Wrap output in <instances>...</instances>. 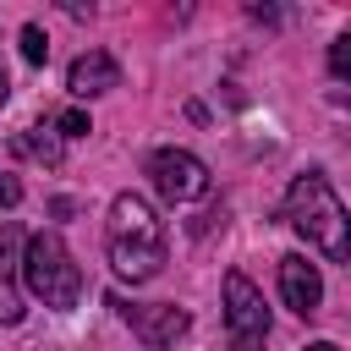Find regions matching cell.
<instances>
[{"instance_id": "6da1fadb", "label": "cell", "mask_w": 351, "mask_h": 351, "mask_svg": "<svg viewBox=\"0 0 351 351\" xmlns=\"http://www.w3.org/2000/svg\"><path fill=\"white\" fill-rule=\"evenodd\" d=\"M104 252H110V269L132 285L154 280L165 269V225L154 214L148 197L137 192H121L110 203V219H104Z\"/></svg>"}, {"instance_id": "7a4b0ae2", "label": "cell", "mask_w": 351, "mask_h": 351, "mask_svg": "<svg viewBox=\"0 0 351 351\" xmlns=\"http://www.w3.org/2000/svg\"><path fill=\"white\" fill-rule=\"evenodd\" d=\"M285 225L296 236H307V247H318L324 258L346 263L351 258V214L346 203L335 197V186L318 176V170H302L285 192Z\"/></svg>"}, {"instance_id": "3957f363", "label": "cell", "mask_w": 351, "mask_h": 351, "mask_svg": "<svg viewBox=\"0 0 351 351\" xmlns=\"http://www.w3.org/2000/svg\"><path fill=\"white\" fill-rule=\"evenodd\" d=\"M22 285H27L44 307H55V313L77 307V296H82V269H77L71 247H66L55 230H33V236H27V247H22Z\"/></svg>"}, {"instance_id": "277c9868", "label": "cell", "mask_w": 351, "mask_h": 351, "mask_svg": "<svg viewBox=\"0 0 351 351\" xmlns=\"http://www.w3.org/2000/svg\"><path fill=\"white\" fill-rule=\"evenodd\" d=\"M225 329H230V346L236 351H263L269 340V307H263V291L247 280V274H225Z\"/></svg>"}, {"instance_id": "5b68a950", "label": "cell", "mask_w": 351, "mask_h": 351, "mask_svg": "<svg viewBox=\"0 0 351 351\" xmlns=\"http://www.w3.org/2000/svg\"><path fill=\"white\" fill-rule=\"evenodd\" d=\"M110 307L132 324V335H137L148 351H170V346L192 329L186 307H176V302H126V296H110Z\"/></svg>"}, {"instance_id": "8992f818", "label": "cell", "mask_w": 351, "mask_h": 351, "mask_svg": "<svg viewBox=\"0 0 351 351\" xmlns=\"http://www.w3.org/2000/svg\"><path fill=\"white\" fill-rule=\"evenodd\" d=\"M148 176H154L165 203H192V197L208 192V165L197 154H186V148H154L148 154Z\"/></svg>"}, {"instance_id": "52a82bcc", "label": "cell", "mask_w": 351, "mask_h": 351, "mask_svg": "<svg viewBox=\"0 0 351 351\" xmlns=\"http://www.w3.org/2000/svg\"><path fill=\"white\" fill-rule=\"evenodd\" d=\"M280 296H285V307L296 318H313L324 307V274H318V263H307L302 252L280 258Z\"/></svg>"}, {"instance_id": "ba28073f", "label": "cell", "mask_w": 351, "mask_h": 351, "mask_svg": "<svg viewBox=\"0 0 351 351\" xmlns=\"http://www.w3.org/2000/svg\"><path fill=\"white\" fill-rule=\"evenodd\" d=\"M66 88H71L77 99L110 93V88H121V66H115L104 49H88V55H77V60H71V71H66Z\"/></svg>"}, {"instance_id": "9c48e42d", "label": "cell", "mask_w": 351, "mask_h": 351, "mask_svg": "<svg viewBox=\"0 0 351 351\" xmlns=\"http://www.w3.org/2000/svg\"><path fill=\"white\" fill-rule=\"evenodd\" d=\"M11 148H16V154H27V159H44L49 170L66 159V143H60V132H55L49 121H44V126H27V132H16V137H11Z\"/></svg>"}, {"instance_id": "30bf717a", "label": "cell", "mask_w": 351, "mask_h": 351, "mask_svg": "<svg viewBox=\"0 0 351 351\" xmlns=\"http://www.w3.org/2000/svg\"><path fill=\"white\" fill-rule=\"evenodd\" d=\"M22 318V285H16V269L5 258V236H0V324H16Z\"/></svg>"}, {"instance_id": "8fae6325", "label": "cell", "mask_w": 351, "mask_h": 351, "mask_svg": "<svg viewBox=\"0 0 351 351\" xmlns=\"http://www.w3.org/2000/svg\"><path fill=\"white\" fill-rule=\"evenodd\" d=\"M22 60H27V66H44V60H49V38H44L33 22L22 27Z\"/></svg>"}, {"instance_id": "7c38bea8", "label": "cell", "mask_w": 351, "mask_h": 351, "mask_svg": "<svg viewBox=\"0 0 351 351\" xmlns=\"http://www.w3.org/2000/svg\"><path fill=\"white\" fill-rule=\"evenodd\" d=\"M49 126L60 132V143H66V137H88V132H93V126H88V110H60Z\"/></svg>"}, {"instance_id": "4fadbf2b", "label": "cell", "mask_w": 351, "mask_h": 351, "mask_svg": "<svg viewBox=\"0 0 351 351\" xmlns=\"http://www.w3.org/2000/svg\"><path fill=\"white\" fill-rule=\"evenodd\" d=\"M329 71H335V77H340V82H351V33H346V38H335V44H329Z\"/></svg>"}, {"instance_id": "5bb4252c", "label": "cell", "mask_w": 351, "mask_h": 351, "mask_svg": "<svg viewBox=\"0 0 351 351\" xmlns=\"http://www.w3.org/2000/svg\"><path fill=\"white\" fill-rule=\"evenodd\" d=\"M16 203H22V181L0 170V208H16Z\"/></svg>"}, {"instance_id": "9a60e30c", "label": "cell", "mask_w": 351, "mask_h": 351, "mask_svg": "<svg viewBox=\"0 0 351 351\" xmlns=\"http://www.w3.org/2000/svg\"><path fill=\"white\" fill-rule=\"evenodd\" d=\"M247 16H252V22H280V11H274V5H252Z\"/></svg>"}, {"instance_id": "2e32d148", "label": "cell", "mask_w": 351, "mask_h": 351, "mask_svg": "<svg viewBox=\"0 0 351 351\" xmlns=\"http://www.w3.org/2000/svg\"><path fill=\"white\" fill-rule=\"evenodd\" d=\"M307 351H340V346H335V340H313Z\"/></svg>"}, {"instance_id": "e0dca14e", "label": "cell", "mask_w": 351, "mask_h": 351, "mask_svg": "<svg viewBox=\"0 0 351 351\" xmlns=\"http://www.w3.org/2000/svg\"><path fill=\"white\" fill-rule=\"evenodd\" d=\"M5 99H11V82H5V71H0V104H5Z\"/></svg>"}, {"instance_id": "ac0fdd59", "label": "cell", "mask_w": 351, "mask_h": 351, "mask_svg": "<svg viewBox=\"0 0 351 351\" xmlns=\"http://www.w3.org/2000/svg\"><path fill=\"white\" fill-rule=\"evenodd\" d=\"M335 104H346V110H351V93H340V99H335Z\"/></svg>"}]
</instances>
